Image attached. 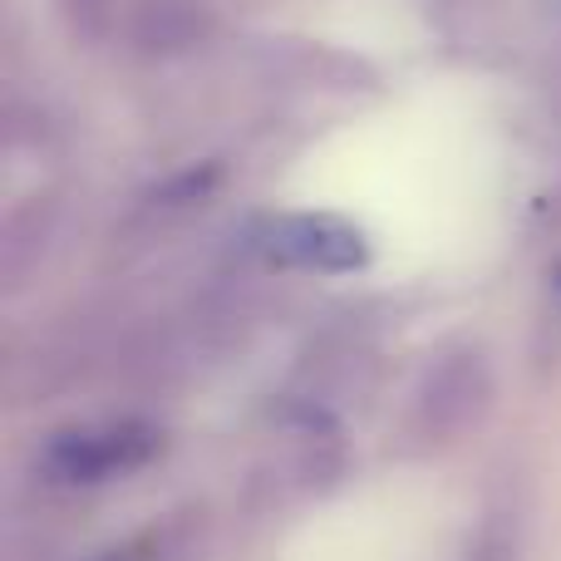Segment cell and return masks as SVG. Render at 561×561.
<instances>
[{
    "label": "cell",
    "instance_id": "6da1fadb",
    "mask_svg": "<svg viewBox=\"0 0 561 561\" xmlns=\"http://www.w3.org/2000/svg\"><path fill=\"white\" fill-rule=\"evenodd\" d=\"M493 399V375H488V359L478 350L463 355H448L428 369L424 389H419V428L428 438H454L468 424H478Z\"/></svg>",
    "mask_w": 561,
    "mask_h": 561
},
{
    "label": "cell",
    "instance_id": "7a4b0ae2",
    "mask_svg": "<svg viewBox=\"0 0 561 561\" xmlns=\"http://www.w3.org/2000/svg\"><path fill=\"white\" fill-rule=\"evenodd\" d=\"M158 454V428L153 424H108V428H79V434L55 438L45 454L49 473L65 483H99L108 473L138 468Z\"/></svg>",
    "mask_w": 561,
    "mask_h": 561
},
{
    "label": "cell",
    "instance_id": "3957f363",
    "mask_svg": "<svg viewBox=\"0 0 561 561\" xmlns=\"http://www.w3.org/2000/svg\"><path fill=\"white\" fill-rule=\"evenodd\" d=\"M272 256L290 266H310V272H355L365 266L369 247L340 217H290L272 232Z\"/></svg>",
    "mask_w": 561,
    "mask_h": 561
},
{
    "label": "cell",
    "instance_id": "277c9868",
    "mask_svg": "<svg viewBox=\"0 0 561 561\" xmlns=\"http://www.w3.org/2000/svg\"><path fill=\"white\" fill-rule=\"evenodd\" d=\"M207 30H213V15L197 0H144L134 15V39L148 49L197 45Z\"/></svg>",
    "mask_w": 561,
    "mask_h": 561
},
{
    "label": "cell",
    "instance_id": "5b68a950",
    "mask_svg": "<svg viewBox=\"0 0 561 561\" xmlns=\"http://www.w3.org/2000/svg\"><path fill=\"white\" fill-rule=\"evenodd\" d=\"M547 222H552V227H561V187H557L552 197H547Z\"/></svg>",
    "mask_w": 561,
    "mask_h": 561
}]
</instances>
